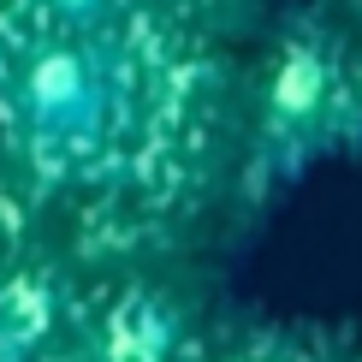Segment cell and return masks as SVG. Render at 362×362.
I'll return each instance as SVG.
<instances>
[{
	"instance_id": "7a4b0ae2",
	"label": "cell",
	"mask_w": 362,
	"mask_h": 362,
	"mask_svg": "<svg viewBox=\"0 0 362 362\" xmlns=\"http://www.w3.org/2000/svg\"><path fill=\"white\" fill-rule=\"evenodd\" d=\"M321 89H327V66L315 54H291L274 78V113L285 119H309L321 107Z\"/></svg>"
},
{
	"instance_id": "6da1fadb",
	"label": "cell",
	"mask_w": 362,
	"mask_h": 362,
	"mask_svg": "<svg viewBox=\"0 0 362 362\" xmlns=\"http://www.w3.org/2000/svg\"><path fill=\"white\" fill-rule=\"evenodd\" d=\"M24 101H30V119L42 131H95L101 125V83H95V66L71 48H48L36 54L24 78Z\"/></svg>"
}]
</instances>
